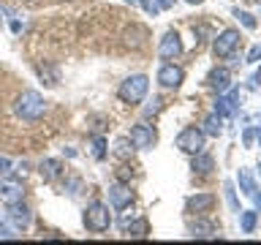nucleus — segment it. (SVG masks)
<instances>
[{"label":"nucleus","mask_w":261,"mask_h":245,"mask_svg":"<svg viewBox=\"0 0 261 245\" xmlns=\"http://www.w3.org/2000/svg\"><path fill=\"white\" fill-rule=\"evenodd\" d=\"M14 109H16V114H19L22 120H30V122H33V120L44 117L46 101L41 98V93H36V90H24V93L16 98Z\"/></svg>","instance_id":"nucleus-1"},{"label":"nucleus","mask_w":261,"mask_h":245,"mask_svg":"<svg viewBox=\"0 0 261 245\" xmlns=\"http://www.w3.org/2000/svg\"><path fill=\"white\" fill-rule=\"evenodd\" d=\"M147 90H150V79H147L144 74H134V77H128V79L120 85L117 95H120L125 104H139V101L147 95Z\"/></svg>","instance_id":"nucleus-2"},{"label":"nucleus","mask_w":261,"mask_h":245,"mask_svg":"<svg viewBox=\"0 0 261 245\" xmlns=\"http://www.w3.org/2000/svg\"><path fill=\"white\" fill-rule=\"evenodd\" d=\"M85 226H87V232H95V234L106 232V229L112 226L109 207H106L103 202H93V204L85 210Z\"/></svg>","instance_id":"nucleus-3"},{"label":"nucleus","mask_w":261,"mask_h":245,"mask_svg":"<svg viewBox=\"0 0 261 245\" xmlns=\"http://www.w3.org/2000/svg\"><path fill=\"white\" fill-rule=\"evenodd\" d=\"M204 136L207 134H204L201 128H185V131H179V136H177V147L188 155H196V153L204 150Z\"/></svg>","instance_id":"nucleus-4"},{"label":"nucleus","mask_w":261,"mask_h":245,"mask_svg":"<svg viewBox=\"0 0 261 245\" xmlns=\"http://www.w3.org/2000/svg\"><path fill=\"white\" fill-rule=\"evenodd\" d=\"M237 44H240V33H237L234 28H228V30H223L220 36L215 38V44H212V52H215V57H228L237 49Z\"/></svg>","instance_id":"nucleus-5"},{"label":"nucleus","mask_w":261,"mask_h":245,"mask_svg":"<svg viewBox=\"0 0 261 245\" xmlns=\"http://www.w3.org/2000/svg\"><path fill=\"white\" fill-rule=\"evenodd\" d=\"M182 79H185V74H182V68L179 65H174V63H163L161 68H158V82L166 90H177L179 85H182Z\"/></svg>","instance_id":"nucleus-6"},{"label":"nucleus","mask_w":261,"mask_h":245,"mask_svg":"<svg viewBox=\"0 0 261 245\" xmlns=\"http://www.w3.org/2000/svg\"><path fill=\"white\" fill-rule=\"evenodd\" d=\"M155 142H158L155 128H150V126H134L130 128V144L139 147V150H150V147H155Z\"/></svg>","instance_id":"nucleus-7"},{"label":"nucleus","mask_w":261,"mask_h":245,"mask_svg":"<svg viewBox=\"0 0 261 245\" xmlns=\"http://www.w3.org/2000/svg\"><path fill=\"white\" fill-rule=\"evenodd\" d=\"M8 220L14 224L16 232H24V229L33 224V212L24 207L22 202H14V204H8Z\"/></svg>","instance_id":"nucleus-8"},{"label":"nucleus","mask_w":261,"mask_h":245,"mask_svg":"<svg viewBox=\"0 0 261 245\" xmlns=\"http://www.w3.org/2000/svg\"><path fill=\"white\" fill-rule=\"evenodd\" d=\"M158 55L163 57V60H174V57H179V55H182V41H179V36H177L174 30H169L166 36L161 38Z\"/></svg>","instance_id":"nucleus-9"},{"label":"nucleus","mask_w":261,"mask_h":245,"mask_svg":"<svg viewBox=\"0 0 261 245\" xmlns=\"http://www.w3.org/2000/svg\"><path fill=\"white\" fill-rule=\"evenodd\" d=\"M109 202L114 210H125L130 202H134V191L125 183H112L109 185Z\"/></svg>","instance_id":"nucleus-10"},{"label":"nucleus","mask_w":261,"mask_h":245,"mask_svg":"<svg viewBox=\"0 0 261 245\" xmlns=\"http://www.w3.org/2000/svg\"><path fill=\"white\" fill-rule=\"evenodd\" d=\"M24 196V188L19 180H6L3 185H0V202L3 204H14V202H22Z\"/></svg>","instance_id":"nucleus-11"},{"label":"nucleus","mask_w":261,"mask_h":245,"mask_svg":"<svg viewBox=\"0 0 261 245\" xmlns=\"http://www.w3.org/2000/svg\"><path fill=\"white\" fill-rule=\"evenodd\" d=\"M122 232L134 240H144L150 226H147V218H122Z\"/></svg>","instance_id":"nucleus-12"},{"label":"nucleus","mask_w":261,"mask_h":245,"mask_svg":"<svg viewBox=\"0 0 261 245\" xmlns=\"http://www.w3.org/2000/svg\"><path fill=\"white\" fill-rule=\"evenodd\" d=\"M207 82H210L212 90H218V93H226V90L231 87V74H228L226 68H215V71L210 74Z\"/></svg>","instance_id":"nucleus-13"},{"label":"nucleus","mask_w":261,"mask_h":245,"mask_svg":"<svg viewBox=\"0 0 261 245\" xmlns=\"http://www.w3.org/2000/svg\"><path fill=\"white\" fill-rule=\"evenodd\" d=\"M212 204H215V196L212 193H196L188 199V212H207Z\"/></svg>","instance_id":"nucleus-14"},{"label":"nucleus","mask_w":261,"mask_h":245,"mask_svg":"<svg viewBox=\"0 0 261 245\" xmlns=\"http://www.w3.org/2000/svg\"><path fill=\"white\" fill-rule=\"evenodd\" d=\"M191 169L193 172H199V175H210L212 169H215V158H212L210 153H196L193 155V161H191Z\"/></svg>","instance_id":"nucleus-15"},{"label":"nucleus","mask_w":261,"mask_h":245,"mask_svg":"<svg viewBox=\"0 0 261 245\" xmlns=\"http://www.w3.org/2000/svg\"><path fill=\"white\" fill-rule=\"evenodd\" d=\"M38 172H41V177H44V183H55L57 177H60V161H55V158H46V161H41L38 163Z\"/></svg>","instance_id":"nucleus-16"},{"label":"nucleus","mask_w":261,"mask_h":245,"mask_svg":"<svg viewBox=\"0 0 261 245\" xmlns=\"http://www.w3.org/2000/svg\"><path fill=\"white\" fill-rule=\"evenodd\" d=\"M204 134L207 136H220V131H223V117H220L218 112H212V114H207V120H204Z\"/></svg>","instance_id":"nucleus-17"},{"label":"nucleus","mask_w":261,"mask_h":245,"mask_svg":"<svg viewBox=\"0 0 261 245\" xmlns=\"http://www.w3.org/2000/svg\"><path fill=\"white\" fill-rule=\"evenodd\" d=\"M237 183H240L242 193H248V196L256 193V180H253L250 169H240V175H237Z\"/></svg>","instance_id":"nucleus-18"},{"label":"nucleus","mask_w":261,"mask_h":245,"mask_svg":"<svg viewBox=\"0 0 261 245\" xmlns=\"http://www.w3.org/2000/svg\"><path fill=\"white\" fill-rule=\"evenodd\" d=\"M191 234L193 237H215L218 229H215V224H210V220H196V224H191Z\"/></svg>","instance_id":"nucleus-19"},{"label":"nucleus","mask_w":261,"mask_h":245,"mask_svg":"<svg viewBox=\"0 0 261 245\" xmlns=\"http://www.w3.org/2000/svg\"><path fill=\"white\" fill-rule=\"evenodd\" d=\"M234 109H237V101H231V95H228V98H223V95L218 93L215 112L220 114V117H231V114H234Z\"/></svg>","instance_id":"nucleus-20"},{"label":"nucleus","mask_w":261,"mask_h":245,"mask_svg":"<svg viewBox=\"0 0 261 245\" xmlns=\"http://www.w3.org/2000/svg\"><path fill=\"white\" fill-rule=\"evenodd\" d=\"M256 220H258V212L256 210H240V226L245 234H250L256 229Z\"/></svg>","instance_id":"nucleus-21"},{"label":"nucleus","mask_w":261,"mask_h":245,"mask_svg":"<svg viewBox=\"0 0 261 245\" xmlns=\"http://www.w3.org/2000/svg\"><path fill=\"white\" fill-rule=\"evenodd\" d=\"M90 153H93L95 161H103L106 158V139L103 136H93V139H90Z\"/></svg>","instance_id":"nucleus-22"},{"label":"nucleus","mask_w":261,"mask_h":245,"mask_svg":"<svg viewBox=\"0 0 261 245\" xmlns=\"http://www.w3.org/2000/svg\"><path fill=\"white\" fill-rule=\"evenodd\" d=\"M223 191H226L228 207H231L234 212H240V202H237V193H234V183H223Z\"/></svg>","instance_id":"nucleus-23"},{"label":"nucleus","mask_w":261,"mask_h":245,"mask_svg":"<svg viewBox=\"0 0 261 245\" xmlns=\"http://www.w3.org/2000/svg\"><path fill=\"white\" fill-rule=\"evenodd\" d=\"M234 16H237V19H240V22H242L248 30H256V19H253V16H250L248 11H240V8H237V11H234Z\"/></svg>","instance_id":"nucleus-24"},{"label":"nucleus","mask_w":261,"mask_h":245,"mask_svg":"<svg viewBox=\"0 0 261 245\" xmlns=\"http://www.w3.org/2000/svg\"><path fill=\"white\" fill-rule=\"evenodd\" d=\"M142 8L147 14H152V16H158L163 11V6H161V0H142Z\"/></svg>","instance_id":"nucleus-25"},{"label":"nucleus","mask_w":261,"mask_h":245,"mask_svg":"<svg viewBox=\"0 0 261 245\" xmlns=\"http://www.w3.org/2000/svg\"><path fill=\"white\" fill-rule=\"evenodd\" d=\"M128 139H120L117 142V147H114V155H120V158H128Z\"/></svg>","instance_id":"nucleus-26"},{"label":"nucleus","mask_w":261,"mask_h":245,"mask_svg":"<svg viewBox=\"0 0 261 245\" xmlns=\"http://www.w3.org/2000/svg\"><path fill=\"white\" fill-rule=\"evenodd\" d=\"M161 104H163V101H161L158 95H155L152 101H150V106H147V109H144V117H150V114H155V112H158V109H161Z\"/></svg>","instance_id":"nucleus-27"},{"label":"nucleus","mask_w":261,"mask_h":245,"mask_svg":"<svg viewBox=\"0 0 261 245\" xmlns=\"http://www.w3.org/2000/svg\"><path fill=\"white\" fill-rule=\"evenodd\" d=\"M253 139H256V128H245V134H242L245 147H250V144H253Z\"/></svg>","instance_id":"nucleus-28"},{"label":"nucleus","mask_w":261,"mask_h":245,"mask_svg":"<svg viewBox=\"0 0 261 245\" xmlns=\"http://www.w3.org/2000/svg\"><path fill=\"white\" fill-rule=\"evenodd\" d=\"M8 172H11V158L0 155V175H8Z\"/></svg>","instance_id":"nucleus-29"},{"label":"nucleus","mask_w":261,"mask_h":245,"mask_svg":"<svg viewBox=\"0 0 261 245\" xmlns=\"http://www.w3.org/2000/svg\"><path fill=\"white\" fill-rule=\"evenodd\" d=\"M261 60V46H253L248 52V63H258Z\"/></svg>","instance_id":"nucleus-30"},{"label":"nucleus","mask_w":261,"mask_h":245,"mask_svg":"<svg viewBox=\"0 0 261 245\" xmlns=\"http://www.w3.org/2000/svg\"><path fill=\"white\" fill-rule=\"evenodd\" d=\"M185 3H191V6H199V3H204V0H185Z\"/></svg>","instance_id":"nucleus-31"},{"label":"nucleus","mask_w":261,"mask_h":245,"mask_svg":"<svg viewBox=\"0 0 261 245\" xmlns=\"http://www.w3.org/2000/svg\"><path fill=\"white\" fill-rule=\"evenodd\" d=\"M258 177H261V161H258Z\"/></svg>","instance_id":"nucleus-32"},{"label":"nucleus","mask_w":261,"mask_h":245,"mask_svg":"<svg viewBox=\"0 0 261 245\" xmlns=\"http://www.w3.org/2000/svg\"><path fill=\"white\" fill-rule=\"evenodd\" d=\"M0 14H3V8H0Z\"/></svg>","instance_id":"nucleus-33"},{"label":"nucleus","mask_w":261,"mask_h":245,"mask_svg":"<svg viewBox=\"0 0 261 245\" xmlns=\"http://www.w3.org/2000/svg\"><path fill=\"white\" fill-rule=\"evenodd\" d=\"M0 224H3V220H0Z\"/></svg>","instance_id":"nucleus-34"}]
</instances>
